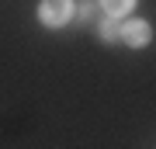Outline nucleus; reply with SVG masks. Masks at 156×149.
<instances>
[{
	"instance_id": "obj_3",
	"label": "nucleus",
	"mask_w": 156,
	"mask_h": 149,
	"mask_svg": "<svg viewBox=\"0 0 156 149\" xmlns=\"http://www.w3.org/2000/svg\"><path fill=\"white\" fill-rule=\"evenodd\" d=\"M97 35H101V42H122V24H118V17H101V24H97Z\"/></svg>"
},
{
	"instance_id": "obj_5",
	"label": "nucleus",
	"mask_w": 156,
	"mask_h": 149,
	"mask_svg": "<svg viewBox=\"0 0 156 149\" xmlns=\"http://www.w3.org/2000/svg\"><path fill=\"white\" fill-rule=\"evenodd\" d=\"M97 11H101L97 0H80V4H76V14H73V17H80V21H97Z\"/></svg>"
},
{
	"instance_id": "obj_4",
	"label": "nucleus",
	"mask_w": 156,
	"mask_h": 149,
	"mask_svg": "<svg viewBox=\"0 0 156 149\" xmlns=\"http://www.w3.org/2000/svg\"><path fill=\"white\" fill-rule=\"evenodd\" d=\"M97 4H101V11H104L108 17H125L135 7V0H97Z\"/></svg>"
},
{
	"instance_id": "obj_2",
	"label": "nucleus",
	"mask_w": 156,
	"mask_h": 149,
	"mask_svg": "<svg viewBox=\"0 0 156 149\" xmlns=\"http://www.w3.org/2000/svg\"><path fill=\"white\" fill-rule=\"evenodd\" d=\"M122 42L128 49H146L153 42V28L146 17H132V21H122Z\"/></svg>"
},
{
	"instance_id": "obj_1",
	"label": "nucleus",
	"mask_w": 156,
	"mask_h": 149,
	"mask_svg": "<svg viewBox=\"0 0 156 149\" xmlns=\"http://www.w3.org/2000/svg\"><path fill=\"white\" fill-rule=\"evenodd\" d=\"M73 14H76V4H73V0H42V4H38V21L45 28L69 24Z\"/></svg>"
}]
</instances>
